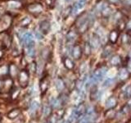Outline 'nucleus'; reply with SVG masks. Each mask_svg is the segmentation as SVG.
<instances>
[{
	"mask_svg": "<svg viewBox=\"0 0 131 123\" xmlns=\"http://www.w3.org/2000/svg\"><path fill=\"white\" fill-rule=\"evenodd\" d=\"M28 11L34 15H38L43 12V7L39 3H33L28 7Z\"/></svg>",
	"mask_w": 131,
	"mask_h": 123,
	"instance_id": "nucleus-4",
	"label": "nucleus"
},
{
	"mask_svg": "<svg viewBox=\"0 0 131 123\" xmlns=\"http://www.w3.org/2000/svg\"><path fill=\"white\" fill-rule=\"evenodd\" d=\"M110 63L112 66H119L121 63V57L119 55H114L111 57Z\"/></svg>",
	"mask_w": 131,
	"mask_h": 123,
	"instance_id": "nucleus-17",
	"label": "nucleus"
},
{
	"mask_svg": "<svg viewBox=\"0 0 131 123\" xmlns=\"http://www.w3.org/2000/svg\"><path fill=\"white\" fill-rule=\"evenodd\" d=\"M46 123H49V122H46Z\"/></svg>",
	"mask_w": 131,
	"mask_h": 123,
	"instance_id": "nucleus-39",
	"label": "nucleus"
},
{
	"mask_svg": "<svg viewBox=\"0 0 131 123\" xmlns=\"http://www.w3.org/2000/svg\"><path fill=\"white\" fill-rule=\"evenodd\" d=\"M52 113V108L50 106L46 105L43 108V115L45 117H49Z\"/></svg>",
	"mask_w": 131,
	"mask_h": 123,
	"instance_id": "nucleus-25",
	"label": "nucleus"
},
{
	"mask_svg": "<svg viewBox=\"0 0 131 123\" xmlns=\"http://www.w3.org/2000/svg\"><path fill=\"white\" fill-rule=\"evenodd\" d=\"M64 65L66 68H67L68 70H73L74 67H75V63H73V61L69 58V57H66V58H64Z\"/></svg>",
	"mask_w": 131,
	"mask_h": 123,
	"instance_id": "nucleus-15",
	"label": "nucleus"
},
{
	"mask_svg": "<svg viewBox=\"0 0 131 123\" xmlns=\"http://www.w3.org/2000/svg\"><path fill=\"white\" fill-rule=\"evenodd\" d=\"M75 110L76 113H77L78 115H79V117H82V116H84V113L86 112V111H87V109H86L85 105H84V104H80L79 106H78Z\"/></svg>",
	"mask_w": 131,
	"mask_h": 123,
	"instance_id": "nucleus-14",
	"label": "nucleus"
},
{
	"mask_svg": "<svg viewBox=\"0 0 131 123\" xmlns=\"http://www.w3.org/2000/svg\"><path fill=\"white\" fill-rule=\"evenodd\" d=\"M3 85V82H2V80H0V88H1V86Z\"/></svg>",
	"mask_w": 131,
	"mask_h": 123,
	"instance_id": "nucleus-37",
	"label": "nucleus"
},
{
	"mask_svg": "<svg viewBox=\"0 0 131 123\" xmlns=\"http://www.w3.org/2000/svg\"><path fill=\"white\" fill-rule=\"evenodd\" d=\"M108 1L111 3H113V4H116V3H117L120 0H108Z\"/></svg>",
	"mask_w": 131,
	"mask_h": 123,
	"instance_id": "nucleus-35",
	"label": "nucleus"
},
{
	"mask_svg": "<svg viewBox=\"0 0 131 123\" xmlns=\"http://www.w3.org/2000/svg\"><path fill=\"white\" fill-rule=\"evenodd\" d=\"M91 45H90V44L89 43H85L84 44V53L87 56L90 55V53H91Z\"/></svg>",
	"mask_w": 131,
	"mask_h": 123,
	"instance_id": "nucleus-26",
	"label": "nucleus"
},
{
	"mask_svg": "<svg viewBox=\"0 0 131 123\" xmlns=\"http://www.w3.org/2000/svg\"><path fill=\"white\" fill-rule=\"evenodd\" d=\"M126 28H127V30H128V32L131 33V20L126 25Z\"/></svg>",
	"mask_w": 131,
	"mask_h": 123,
	"instance_id": "nucleus-34",
	"label": "nucleus"
},
{
	"mask_svg": "<svg viewBox=\"0 0 131 123\" xmlns=\"http://www.w3.org/2000/svg\"><path fill=\"white\" fill-rule=\"evenodd\" d=\"M71 54L75 59L78 60L80 58V57L82 55V48L79 44H75L73 46L71 50Z\"/></svg>",
	"mask_w": 131,
	"mask_h": 123,
	"instance_id": "nucleus-5",
	"label": "nucleus"
},
{
	"mask_svg": "<svg viewBox=\"0 0 131 123\" xmlns=\"http://www.w3.org/2000/svg\"><path fill=\"white\" fill-rule=\"evenodd\" d=\"M16 66H14V65H11L10 66V68H9V71H10V73H11V75L12 76H15L16 75Z\"/></svg>",
	"mask_w": 131,
	"mask_h": 123,
	"instance_id": "nucleus-31",
	"label": "nucleus"
},
{
	"mask_svg": "<svg viewBox=\"0 0 131 123\" xmlns=\"http://www.w3.org/2000/svg\"><path fill=\"white\" fill-rule=\"evenodd\" d=\"M90 45L93 48H97L100 45V39L97 35H93L91 41H90Z\"/></svg>",
	"mask_w": 131,
	"mask_h": 123,
	"instance_id": "nucleus-12",
	"label": "nucleus"
},
{
	"mask_svg": "<svg viewBox=\"0 0 131 123\" xmlns=\"http://www.w3.org/2000/svg\"><path fill=\"white\" fill-rule=\"evenodd\" d=\"M61 100L59 98H51L50 99V104H51V106L52 108H58L60 105H61Z\"/></svg>",
	"mask_w": 131,
	"mask_h": 123,
	"instance_id": "nucleus-21",
	"label": "nucleus"
},
{
	"mask_svg": "<svg viewBox=\"0 0 131 123\" xmlns=\"http://www.w3.org/2000/svg\"><path fill=\"white\" fill-rule=\"evenodd\" d=\"M39 86H40V90L42 91V93H45L47 91L48 87V81L45 77L41 80Z\"/></svg>",
	"mask_w": 131,
	"mask_h": 123,
	"instance_id": "nucleus-16",
	"label": "nucleus"
},
{
	"mask_svg": "<svg viewBox=\"0 0 131 123\" xmlns=\"http://www.w3.org/2000/svg\"><path fill=\"white\" fill-rule=\"evenodd\" d=\"M3 56V53L1 52V51H0V58H1V57Z\"/></svg>",
	"mask_w": 131,
	"mask_h": 123,
	"instance_id": "nucleus-38",
	"label": "nucleus"
},
{
	"mask_svg": "<svg viewBox=\"0 0 131 123\" xmlns=\"http://www.w3.org/2000/svg\"><path fill=\"white\" fill-rule=\"evenodd\" d=\"M30 71H33V72H35L36 71V65L35 63H32L30 64Z\"/></svg>",
	"mask_w": 131,
	"mask_h": 123,
	"instance_id": "nucleus-32",
	"label": "nucleus"
},
{
	"mask_svg": "<svg viewBox=\"0 0 131 123\" xmlns=\"http://www.w3.org/2000/svg\"><path fill=\"white\" fill-rule=\"evenodd\" d=\"M26 53H27V55L30 56L31 57H33L35 54V44H32L28 45V46L26 47Z\"/></svg>",
	"mask_w": 131,
	"mask_h": 123,
	"instance_id": "nucleus-20",
	"label": "nucleus"
},
{
	"mask_svg": "<svg viewBox=\"0 0 131 123\" xmlns=\"http://www.w3.org/2000/svg\"><path fill=\"white\" fill-rule=\"evenodd\" d=\"M123 112H124L125 113H128L129 112V106L127 105V106H125L124 108H123Z\"/></svg>",
	"mask_w": 131,
	"mask_h": 123,
	"instance_id": "nucleus-33",
	"label": "nucleus"
},
{
	"mask_svg": "<svg viewBox=\"0 0 131 123\" xmlns=\"http://www.w3.org/2000/svg\"><path fill=\"white\" fill-rule=\"evenodd\" d=\"M91 17L90 16L88 15L86 12L82 13L79 17L76 19L75 26L79 33L83 34L86 30H88V28L91 26Z\"/></svg>",
	"mask_w": 131,
	"mask_h": 123,
	"instance_id": "nucleus-1",
	"label": "nucleus"
},
{
	"mask_svg": "<svg viewBox=\"0 0 131 123\" xmlns=\"http://www.w3.org/2000/svg\"><path fill=\"white\" fill-rule=\"evenodd\" d=\"M29 73L26 70H22L18 74V80L21 88H26L29 84Z\"/></svg>",
	"mask_w": 131,
	"mask_h": 123,
	"instance_id": "nucleus-3",
	"label": "nucleus"
},
{
	"mask_svg": "<svg viewBox=\"0 0 131 123\" xmlns=\"http://www.w3.org/2000/svg\"><path fill=\"white\" fill-rule=\"evenodd\" d=\"M8 71H9V69H8L6 66H2V67H0V76L6 75Z\"/></svg>",
	"mask_w": 131,
	"mask_h": 123,
	"instance_id": "nucleus-27",
	"label": "nucleus"
},
{
	"mask_svg": "<svg viewBox=\"0 0 131 123\" xmlns=\"http://www.w3.org/2000/svg\"><path fill=\"white\" fill-rule=\"evenodd\" d=\"M22 41L26 47L30 44H35L34 39H33V35L30 34V33H26V34L22 36Z\"/></svg>",
	"mask_w": 131,
	"mask_h": 123,
	"instance_id": "nucleus-7",
	"label": "nucleus"
},
{
	"mask_svg": "<svg viewBox=\"0 0 131 123\" xmlns=\"http://www.w3.org/2000/svg\"><path fill=\"white\" fill-rule=\"evenodd\" d=\"M39 104L38 102L36 101H33L30 104V112H35L37 109L39 108Z\"/></svg>",
	"mask_w": 131,
	"mask_h": 123,
	"instance_id": "nucleus-22",
	"label": "nucleus"
},
{
	"mask_svg": "<svg viewBox=\"0 0 131 123\" xmlns=\"http://www.w3.org/2000/svg\"><path fill=\"white\" fill-rule=\"evenodd\" d=\"M114 80L113 79H107L105 82H104V86L105 87H110V86H112V84L114 83Z\"/></svg>",
	"mask_w": 131,
	"mask_h": 123,
	"instance_id": "nucleus-28",
	"label": "nucleus"
},
{
	"mask_svg": "<svg viewBox=\"0 0 131 123\" xmlns=\"http://www.w3.org/2000/svg\"><path fill=\"white\" fill-rule=\"evenodd\" d=\"M118 76H119V79L121 80H125L127 79H129V72L126 68H121L118 73Z\"/></svg>",
	"mask_w": 131,
	"mask_h": 123,
	"instance_id": "nucleus-9",
	"label": "nucleus"
},
{
	"mask_svg": "<svg viewBox=\"0 0 131 123\" xmlns=\"http://www.w3.org/2000/svg\"><path fill=\"white\" fill-rule=\"evenodd\" d=\"M118 37H119V33L117 30H112L110 33L109 35V39L112 44H116V41L118 40Z\"/></svg>",
	"mask_w": 131,
	"mask_h": 123,
	"instance_id": "nucleus-18",
	"label": "nucleus"
},
{
	"mask_svg": "<svg viewBox=\"0 0 131 123\" xmlns=\"http://www.w3.org/2000/svg\"><path fill=\"white\" fill-rule=\"evenodd\" d=\"M106 71H107V67H102L100 68L97 69L96 71H94L92 78L90 79V83H93V82L95 83V82L102 80V78L106 75Z\"/></svg>",
	"mask_w": 131,
	"mask_h": 123,
	"instance_id": "nucleus-2",
	"label": "nucleus"
},
{
	"mask_svg": "<svg viewBox=\"0 0 131 123\" xmlns=\"http://www.w3.org/2000/svg\"><path fill=\"white\" fill-rule=\"evenodd\" d=\"M76 37H77V35L75 34V32L71 30V31H69V33L67 34V39L68 41H74V40L75 39Z\"/></svg>",
	"mask_w": 131,
	"mask_h": 123,
	"instance_id": "nucleus-24",
	"label": "nucleus"
},
{
	"mask_svg": "<svg viewBox=\"0 0 131 123\" xmlns=\"http://www.w3.org/2000/svg\"><path fill=\"white\" fill-rule=\"evenodd\" d=\"M8 6L12 8H19L20 6H21V4H20V2L18 1H16V0H12V1H10L8 2Z\"/></svg>",
	"mask_w": 131,
	"mask_h": 123,
	"instance_id": "nucleus-23",
	"label": "nucleus"
},
{
	"mask_svg": "<svg viewBox=\"0 0 131 123\" xmlns=\"http://www.w3.org/2000/svg\"><path fill=\"white\" fill-rule=\"evenodd\" d=\"M39 28L41 32L43 33V34H47V33H48L49 30H50V23L48 20H43V22L40 23Z\"/></svg>",
	"mask_w": 131,
	"mask_h": 123,
	"instance_id": "nucleus-10",
	"label": "nucleus"
},
{
	"mask_svg": "<svg viewBox=\"0 0 131 123\" xmlns=\"http://www.w3.org/2000/svg\"><path fill=\"white\" fill-rule=\"evenodd\" d=\"M125 28H126V24H125V22L123 20H121L120 22H119V29H120V30H125Z\"/></svg>",
	"mask_w": 131,
	"mask_h": 123,
	"instance_id": "nucleus-29",
	"label": "nucleus"
},
{
	"mask_svg": "<svg viewBox=\"0 0 131 123\" xmlns=\"http://www.w3.org/2000/svg\"><path fill=\"white\" fill-rule=\"evenodd\" d=\"M112 47L111 46V45H106V46L104 48L103 51H102V57H107L108 56H110L112 54Z\"/></svg>",
	"mask_w": 131,
	"mask_h": 123,
	"instance_id": "nucleus-19",
	"label": "nucleus"
},
{
	"mask_svg": "<svg viewBox=\"0 0 131 123\" xmlns=\"http://www.w3.org/2000/svg\"><path fill=\"white\" fill-rule=\"evenodd\" d=\"M55 85H56V88L57 89V91H59V92L63 91V90L65 89V87H66L64 81L62 80V79H61V78H58V79L56 80Z\"/></svg>",
	"mask_w": 131,
	"mask_h": 123,
	"instance_id": "nucleus-11",
	"label": "nucleus"
},
{
	"mask_svg": "<svg viewBox=\"0 0 131 123\" xmlns=\"http://www.w3.org/2000/svg\"><path fill=\"white\" fill-rule=\"evenodd\" d=\"M117 105V99L115 96H111L106 100V108L107 109H112Z\"/></svg>",
	"mask_w": 131,
	"mask_h": 123,
	"instance_id": "nucleus-6",
	"label": "nucleus"
},
{
	"mask_svg": "<svg viewBox=\"0 0 131 123\" xmlns=\"http://www.w3.org/2000/svg\"><path fill=\"white\" fill-rule=\"evenodd\" d=\"M20 113V111L19 109H16V108L12 109L7 113V118L11 119V120H13V119H16L19 116Z\"/></svg>",
	"mask_w": 131,
	"mask_h": 123,
	"instance_id": "nucleus-13",
	"label": "nucleus"
},
{
	"mask_svg": "<svg viewBox=\"0 0 131 123\" xmlns=\"http://www.w3.org/2000/svg\"><path fill=\"white\" fill-rule=\"evenodd\" d=\"M31 20L29 18V17H25L22 20L21 22H20V24H21V26H27V25H29L30 23Z\"/></svg>",
	"mask_w": 131,
	"mask_h": 123,
	"instance_id": "nucleus-30",
	"label": "nucleus"
},
{
	"mask_svg": "<svg viewBox=\"0 0 131 123\" xmlns=\"http://www.w3.org/2000/svg\"><path fill=\"white\" fill-rule=\"evenodd\" d=\"M129 70H131V61H129Z\"/></svg>",
	"mask_w": 131,
	"mask_h": 123,
	"instance_id": "nucleus-36",
	"label": "nucleus"
},
{
	"mask_svg": "<svg viewBox=\"0 0 131 123\" xmlns=\"http://www.w3.org/2000/svg\"><path fill=\"white\" fill-rule=\"evenodd\" d=\"M86 2H87V0H78V1L74 4L73 6V8H72V13H75L80 9L81 8H83L84 7V5L86 4Z\"/></svg>",
	"mask_w": 131,
	"mask_h": 123,
	"instance_id": "nucleus-8",
	"label": "nucleus"
}]
</instances>
